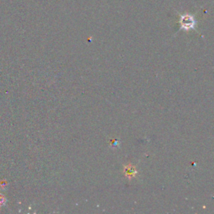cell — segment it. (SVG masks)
<instances>
[{"label":"cell","instance_id":"6da1fadb","mask_svg":"<svg viewBox=\"0 0 214 214\" xmlns=\"http://www.w3.org/2000/svg\"><path fill=\"white\" fill-rule=\"evenodd\" d=\"M180 25L181 29L184 30H189V29H194L196 25V20L194 17L191 14H184L181 15L180 18Z\"/></svg>","mask_w":214,"mask_h":214}]
</instances>
